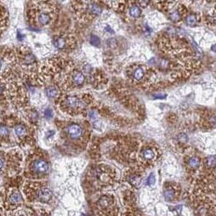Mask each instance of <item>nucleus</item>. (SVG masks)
<instances>
[{"label": "nucleus", "mask_w": 216, "mask_h": 216, "mask_svg": "<svg viewBox=\"0 0 216 216\" xmlns=\"http://www.w3.org/2000/svg\"><path fill=\"white\" fill-rule=\"evenodd\" d=\"M11 138V126L7 123L0 124V142H9Z\"/></svg>", "instance_id": "nucleus-10"}, {"label": "nucleus", "mask_w": 216, "mask_h": 216, "mask_svg": "<svg viewBox=\"0 0 216 216\" xmlns=\"http://www.w3.org/2000/svg\"><path fill=\"white\" fill-rule=\"evenodd\" d=\"M85 75L82 73H80V72H76L75 73H73V76H72L73 84L75 85L76 86L82 85L83 83L85 82Z\"/></svg>", "instance_id": "nucleus-11"}, {"label": "nucleus", "mask_w": 216, "mask_h": 216, "mask_svg": "<svg viewBox=\"0 0 216 216\" xmlns=\"http://www.w3.org/2000/svg\"><path fill=\"white\" fill-rule=\"evenodd\" d=\"M175 195H176L175 191L171 188H167L164 191V197L165 199L167 200V201H172V200H173L174 197H175Z\"/></svg>", "instance_id": "nucleus-18"}, {"label": "nucleus", "mask_w": 216, "mask_h": 216, "mask_svg": "<svg viewBox=\"0 0 216 216\" xmlns=\"http://www.w3.org/2000/svg\"><path fill=\"white\" fill-rule=\"evenodd\" d=\"M49 169V163L43 158H34L28 164V174L31 176L46 175L48 173Z\"/></svg>", "instance_id": "nucleus-5"}, {"label": "nucleus", "mask_w": 216, "mask_h": 216, "mask_svg": "<svg viewBox=\"0 0 216 216\" xmlns=\"http://www.w3.org/2000/svg\"><path fill=\"white\" fill-rule=\"evenodd\" d=\"M20 155L0 152V173L15 175L20 169Z\"/></svg>", "instance_id": "nucleus-1"}, {"label": "nucleus", "mask_w": 216, "mask_h": 216, "mask_svg": "<svg viewBox=\"0 0 216 216\" xmlns=\"http://www.w3.org/2000/svg\"><path fill=\"white\" fill-rule=\"evenodd\" d=\"M38 216H41V215H38Z\"/></svg>", "instance_id": "nucleus-30"}, {"label": "nucleus", "mask_w": 216, "mask_h": 216, "mask_svg": "<svg viewBox=\"0 0 216 216\" xmlns=\"http://www.w3.org/2000/svg\"><path fill=\"white\" fill-rule=\"evenodd\" d=\"M171 20H172L173 21H177L180 20V13L178 12V11H175V12L171 13Z\"/></svg>", "instance_id": "nucleus-21"}, {"label": "nucleus", "mask_w": 216, "mask_h": 216, "mask_svg": "<svg viewBox=\"0 0 216 216\" xmlns=\"http://www.w3.org/2000/svg\"><path fill=\"white\" fill-rule=\"evenodd\" d=\"M155 182V176L154 175H151V176H149L148 178V181H147V183H148L149 185H151V184H154Z\"/></svg>", "instance_id": "nucleus-25"}, {"label": "nucleus", "mask_w": 216, "mask_h": 216, "mask_svg": "<svg viewBox=\"0 0 216 216\" xmlns=\"http://www.w3.org/2000/svg\"><path fill=\"white\" fill-rule=\"evenodd\" d=\"M24 199L21 193L17 188L2 189V207L8 211H13L23 206Z\"/></svg>", "instance_id": "nucleus-3"}, {"label": "nucleus", "mask_w": 216, "mask_h": 216, "mask_svg": "<svg viewBox=\"0 0 216 216\" xmlns=\"http://www.w3.org/2000/svg\"><path fill=\"white\" fill-rule=\"evenodd\" d=\"M46 94L49 98L50 99H54L55 97L58 96L59 94V90L57 89L56 87L54 86V85H50V86L47 87V89H46Z\"/></svg>", "instance_id": "nucleus-13"}, {"label": "nucleus", "mask_w": 216, "mask_h": 216, "mask_svg": "<svg viewBox=\"0 0 216 216\" xmlns=\"http://www.w3.org/2000/svg\"><path fill=\"white\" fill-rule=\"evenodd\" d=\"M200 163H201V162H200L199 158L197 157H192L188 160V165L193 169H196L197 167H199Z\"/></svg>", "instance_id": "nucleus-17"}, {"label": "nucleus", "mask_w": 216, "mask_h": 216, "mask_svg": "<svg viewBox=\"0 0 216 216\" xmlns=\"http://www.w3.org/2000/svg\"><path fill=\"white\" fill-rule=\"evenodd\" d=\"M110 198L108 197H106V196L102 197L101 198H100V200H99V205H100L102 208H106V207L110 205Z\"/></svg>", "instance_id": "nucleus-20"}, {"label": "nucleus", "mask_w": 216, "mask_h": 216, "mask_svg": "<svg viewBox=\"0 0 216 216\" xmlns=\"http://www.w3.org/2000/svg\"><path fill=\"white\" fill-rule=\"evenodd\" d=\"M144 76H145V71L143 70L142 68H136V70L134 71L133 77L135 80H141L144 77Z\"/></svg>", "instance_id": "nucleus-16"}, {"label": "nucleus", "mask_w": 216, "mask_h": 216, "mask_svg": "<svg viewBox=\"0 0 216 216\" xmlns=\"http://www.w3.org/2000/svg\"><path fill=\"white\" fill-rule=\"evenodd\" d=\"M90 43L94 46H99L100 44V40L99 38L95 35H92L91 38H90Z\"/></svg>", "instance_id": "nucleus-22"}, {"label": "nucleus", "mask_w": 216, "mask_h": 216, "mask_svg": "<svg viewBox=\"0 0 216 216\" xmlns=\"http://www.w3.org/2000/svg\"><path fill=\"white\" fill-rule=\"evenodd\" d=\"M106 32H109V33H113V30L111 29V28H110V27L109 25L106 26Z\"/></svg>", "instance_id": "nucleus-29"}, {"label": "nucleus", "mask_w": 216, "mask_h": 216, "mask_svg": "<svg viewBox=\"0 0 216 216\" xmlns=\"http://www.w3.org/2000/svg\"><path fill=\"white\" fill-rule=\"evenodd\" d=\"M186 23L189 26H194L197 24V17L194 15H189L186 17Z\"/></svg>", "instance_id": "nucleus-19"}, {"label": "nucleus", "mask_w": 216, "mask_h": 216, "mask_svg": "<svg viewBox=\"0 0 216 216\" xmlns=\"http://www.w3.org/2000/svg\"><path fill=\"white\" fill-rule=\"evenodd\" d=\"M179 139H180L182 142H186V141H188V136H186L185 134H181V135L179 136Z\"/></svg>", "instance_id": "nucleus-27"}, {"label": "nucleus", "mask_w": 216, "mask_h": 216, "mask_svg": "<svg viewBox=\"0 0 216 216\" xmlns=\"http://www.w3.org/2000/svg\"><path fill=\"white\" fill-rule=\"evenodd\" d=\"M2 208H3L2 207V189L0 190V216H3L2 213Z\"/></svg>", "instance_id": "nucleus-26"}, {"label": "nucleus", "mask_w": 216, "mask_h": 216, "mask_svg": "<svg viewBox=\"0 0 216 216\" xmlns=\"http://www.w3.org/2000/svg\"><path fill=\"white\" fill-rule=\"evenodd\" d=\"M66 133L68 136V137L72 139L73 141H78L82 137L84 134V130L82 127L78 124H70L66 127Z\"/></svg>", "instance_id": "nucleus-8"}, {"label": "nucleus", "mask_w": 216, "mask_h": 216, "mask_svg": "<svg viewBox=\"0 0 216 216\" xmlns=\"http://www.w3.org/2000/svg\"><path fill=\"white\" fill-rule=\"evenodd\" d=\"M207 164L209 165V167H214L215 163V158L214 156H210L207 158Z\"/></svg>", "instance_id": "nucleus-23"}, {"label": "nucleus", "mask_w": 216, "mask_h": 216, "mask_svg": "<svg viewBox=\"0 0 216 216\" xmlns=\"http://www.w3.org/2000/svg\"><path fill=\"white\" fill-rule=\"evenodd\" d=\"M40 4L33 7L32 12L33 22L38 26H47L53 19L52 11L47 5H43V2H40Z\"/></svg>", "instance_id": "nucleus-4"}, {"label": "nucleus", "mask_w": 216, "mask_h": 216, "mask_svg": "<svg viewBox=\"0 0 216 216\" xmlns=\"http://www.w3.org/2000/svg\"><path fill=\"white\" fill-rule=\"evenodd\" d=\"M82 103L77 97L69 96L63 101V106L68 110H77L81 106Z\"/></svg>", "instance_id": "nucleus-9"}, {"label": "nucleus", "mask_w": 216, "mask_h": 216, "mask_svg": "<svg viewBox=\"0 0 216 216\" xmlns=\"http://www.w3.org/2000/svg\"><path fill=\"white\" fill-rule=\"evenodd\" d=\"M13 130L14 135L19 141L26 142L29 139V129L28 125L23 121H15L12 125H10Z\"/></svg>", "instance_id": "nucleus-7"}, {"label": "nucleus", "mask_w": 216, "mask_h": 216, "mask_svg": "<svg viewBox=\"0 0 216 216\" xmlns=\"http://www.w3.org/2000/svg\"><path fill=\"white\" fill-rule=\"evenodd\" d=\"M129 14L131 17H134V18H138L141 16V11L139 8V7H137L136 5H132L131 7H129Z\"/></svg>", "instance_id": "nucleus-15"}, {"label": "nucleus", "mask_w": 216, "mask_h": 216, "mask_svg": "<svg viewBox=\"0 0 216 216\" xmlns=\"http://www.w3.org/2000/svg\"><path fill=\"white\" fill-rule=\"evenodd\" d=\"M141 155H142V157L146 160H151L155 157V151H153L152 149L151 148L145 149V150L142 151V153H141Z\"/></svg>", "instance_id": "nucleus-14"}, {"label": "nucleus", "mask_w": 216, "mask_h": 216, "mask_svg": "<svg viewBox=\"0 0 216 216\" xmlns=\"http://www.w3.org/2000/svg\"><path fill=\"white\" fill-rule=\"evenodd\" d=\"M5 91H6V89H5L4 85H3L2 82H0V97L4 94Z\"/></svg>", "instance_id": "nucleus-28"}, {"label": "nucleus", "mask_w": 216, "mask_h": 216, "mask_svg": "<svg viewBox=\"0 0 216 216\" xmlns=\"http://www.w3.org/2000/svg\"><path fill=\"white\" fill-rule=\"evenodd\" d=\"M54 47L56 48L59 50H63L67 46V40H66V38H63V37H59V38H56L54 39Z\"/></svg>", "instance_id": "nucleus-12"}, {"label": "nucleus", "mask_w": 216, "mask_h": 216, "mask_svg": "<svg viewBox=\"0 0 216 216\" xmlns=\"http://www.w3.org/2000/svg\"><path fill=\"white\" fill-rule=\"evenodd\" d=\"M24 192L28 201L37 200L43 203L50 202L53 197L51 190L48 187L43 184H25L24 188Z\"/></svg>", "instance_id": "nucleus-2"}, {"label": "nucleus", "mask_w": 216, "mask_h": 216, "mask_svg": "<svg viewBox=\"0 0 216 216\" xmlns=\"http://www.w3.org/2000/svg\"><path fill=\"white\" fill-rule=\"evenodd\" d=\"M17 59L20 67L25 71H31L36 65L35 56L29 50L21 48L20 51L18 52Z\"/></svg>", "instance_id": "nucleus-6"}, {"label": "nucleus", "mask_w": 216, "mask_h": 216, "mask_svg": "<svg viewBox=\"0 0 216 216\" xmlns=\"http://www.w3.org/2000/svg\"><path fill=\"white\" fill-rule=\"evenodd\" d=\"M44 115L47 119H50V118L52 117V115H53L52 110H50V109H47V110H45Z\"/></svg>", "instance_id": "nucleus-24"}]
</instances>
